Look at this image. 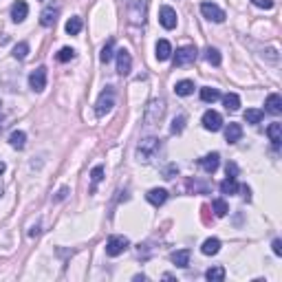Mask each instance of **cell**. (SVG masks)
<instances>
[{
	"label": "cell",
	"mask_w": 282,
	"mask_h": 282,
	"mask_svg": "<svg viewBox=\"0 0 282 282\" xmlns=\"http://www.w3.org/2000/svg\"><path fill=\"white\" fill-rule=\"evenodd\" d=\"M264 57H269L271 62H278V51H275V49H267V51H264Z\"/></svg>",
	"instance_id": "ab89813d"
},
{
	"label": "cell",
	"mask_w": 282,
	"mask_h": 282,
	"mask_svg": "<svg viewBox=\"0 0 282 282\" xmlns=\"http://www.w3.org/2000/svg\"><path fill=\"white\" fill-rule=\"evenodd\" d=\"M223 104H225L227 111L234 113V111H238V108H240V97L236 93H227L225 97H223Z\"/></svg>",
	"instance_id": "83f0119b"
},
{
	"label": "cell",
	"mask_w": 282,
	"mask_h": 282,
	"mask_svg": "<svg viewBox=\"0 0 282 282\" xmlns=\"http://www.w3.org/2000/svg\"><path fill=\"white\" fill-rule=\"evenodd\" d=\"M27 55H29V44L27 42H20L18 47L14 49V57H16V60H25Z\"/></svg>",
	"instance_id": "e575fe53"
},
{
	"label": "cell",
	"mask_w": 282,
	"mask_h": 282,
	"mask_svg": "<svg viewBox=\"0 0 282 282\" xmlns=\"http://www.w3.org/2000/svg\"><path fill=\"white\" fill-rule=\"evenodd\" d=\"M5 170H7V165H5V163H3V161H0V174H3V172H5Z\"/></svg>",
	"instance_id": "bcb514c9"
},
{
	"label": "cell",
	"mask_w": 282,
	"mask_h": 282,
	"mask_svg": "<svg viewBox=\"0 0 282 282\" xmlns=\"http://www.w3.org/2000/svg\"><path fill=\"white\" fill-rule=\"evenodd\" d=\"M205 278L210 280V282H223V280H225V269H223V267H212V269H207V271H205Z\"/></svg>",
	"instance_id": "4316f807"
},
{
	"label": "cell",
	"mask_w": 282,
	"mask_h": 282,
	"mask_svg": "<svg viewBox=\"0 0 282 282\" xmlns=\"http://www.w3.org/2000/svg\"><path fill=\"white\" fill-rule=\"evenodd\" d=\"M201 124H203L205 130L218 132V130L223 128V117H221V113H216V111H205L203 119H201Z\"/></svg>",
	"instance_id": "9c48e42d"
},
{
	"label": "cell",
	"mask_w": 282,
	"mask_h": 282,
	"mask_svg": "<svg viewBox=\"0 0 282 282\" xmlns=\"http://www.w3.org/2000/svg\"><path fill=\"white\" fill-rule=\"evenodd\" d=\"M238 190H240V185H238V181H236L234 176H227V179L221 183V192H223V194H229V197H232V194H236Z\"/></svg>",
	"instance_id": "484cf974"
},
{
	"label": "cell",
	"mask_w": 282,
	"mask_h": 282,
	"mask_svg": "<svg viewBox=\"0 0 282 282\" xmlns=\"http://www.w3.org/2000/svg\"><path fill=\"white\" fill-rule=\"evenodd\" d=\"M57 16H60V7H57V5H49V7H44V11L40 14V25L42 27H53Z\"/></svg>",
	"instance_id": "4fadbf2b"
},
{
	"label": "cell",
	"mask_w": 282,
	"mask_h": 282,
	"mask_svg": "<svg viewBox=\"0 0 282 282\" xmlns=\"http://www.w3.org/2000/svg\"><path fill=\"white\" fill-rule=\"evenodd\" d=\"M9 143H11V148H16V150H22V148L27 146V132L14 130L11 137H9Z\"/></svg>",
	"instance_id": "ffe728a7"
},
{
	"label": "cell",
	"mask_w": 282,
	"mask_h": 282,
	"mask_svg": "<svg viewBox=\"0 0 282 282\" xmlns=\"http://www.w3.org/2000/svg\"><path fill=\"white\" fill-rule=\"evenodd\" d=\"M102 179H104V165H95V168L90 170V181H93V187H95Z\"/></svg>",
	"instance_id": "d590c367"
},
{
	"label": "cell",
	"mask_w": 282,
	"mask_h": 282,
	"mask_svg": "<svg viewBox=\"0 0 282 282\" xmlns=\"http://www.w3.org/2000/svg\"><path fill=\"white\" fill-rule=\"evenodd\" d=\"M146 199L150 201V203H152L154 207H159V205H163L165 201H168V190H163V187H154V190H150V192L146 194Z\"/></svg>",
	"instance_id": "5bb4252c"
},
{
	"label": "cell",
	"mask_w": 282,
	"mask_h": 282,
	"mask_svg": "<svg viewBox=\"0 0 282 282\" xmlns=\"http://www.w3.org/2000/svg\"><path fill=\"white\" fill-rule=\"evenodd\" d=\"M154 51H157V60H159V62L170 60L172 53H174V51H172V44L168 42V40H159L157 47H154Z\"/></svg>",
	"instance_id": "e0dca14e"
},
{
	"label": "cell",
	"mask_w": 282,
	"mask_h": 282,
	"mask_svg": "<svg viewBox=\"0 0 282 282\" xmlns=\"http://www.w3.org/2000/svg\"><path fill=\"white\" fill-rule=\"evenodd\" d=\"M201 251H203L205 256H216L218 251H221V240L218 238H207L203 247H201Z\"/></svg>",
	"instance_id": "7402d4cb"
},
{
	"label": "cell",
	"mask_w": 282,
	"mask_h": 282,
	"mask_svg": "<svg viewBox=\"0 0 282 282\" xmlns=\"http://www.w3.org/2000/svg\"><path fill=\"white\" fill-rule=\"evenodd\" d=\"M212 210H214V214L218 216V218H223L229 212V207H227V203H225V199H214L212 201Z\"/></svg>",
	"instance_id": "f1b7e54d"
},
{
	"label": "cell",
	"mask_w": 282,
	"mask_h": 282,
	"mask_svg": "<svg viewBox=\"0 0 282 282\" xmlns=\"http://www.w3.org/2000/svg\"><path fill=\"white\" fill-rule=\"evenodd\" d=\"M79 31H82V18H77L75 16V18H71L66 22V33L68 36H77Z\"/></svg>",
	"instance_id": "4dcf8cb0"
},
{
	"label": "cell",
	"mask_w": 282,
	"mask_h": 282,
	"mask_svg": "<svg viewBox=\"0 0 282 282\" xmlns=\"http://www.w3.org/2000/svg\"><path fill=\"white\" fill-rule=\"evenodd\" d=\"M201 14L210 22H225V11L214 3H201Z\"/></svg>",
	"instance_id": "8992f818"
},
{
	"label": "cell",
	"mask_w": 282,
	"mask_h": 282,
	"mask_svg": "<svg viewBox=\"0 0 282 282\" xmlns=\"http://www.w3.org/2000/svg\"><path fill=\"white\" fill-rule=\"evenodd\" d=\"M130 247V240L126 238V236H119V234H115L108 238V243H106V256H111V258H117V256H122L126 249Z\"/></svg>",
	"instance_id": "5b68a950"
},
{
	"label": "cell",
	"mask_w": 282,
	"mask_h": 282,
	"mask_svg": "<svg viewBox=\"0 0 282 282\" xmlns=\"http://www.w3.org/2000/svg\"><path fill=\"white\" fill-rule=\"evenodd\" d=\"M143 280H146V275H143V273H139V275H135V282H143Z\"/></svg>",
	"instance_id": "f6af8a7d"
},
{
	"label": "cell",
	"mask_w": 282,
	"mask_h": 282,
	"mask_svg": "<svg viewBox=\"0 0 282 282\" xmlns=\"http://www.w3.org/2000/svg\"><path fill=\"white\" fill-rule=\"evenodd\" d=\"M264 117L262 111H258V108H249V111H245V122L247 124H260Z\"/></svg>",
	"instance_id": "f546056e"
},
{
	"label": "cell",
	"mask_w": 282,
	"mask_h": 282,
	"mask_svg": "<svg viewBox=\"0 0 282 282\" xmlns=\"http://www.w3.org/2000/svg\"><path fill=\"white\" fill-rule=\"evenodd\" d=\"M57 62H71L73 57H75V51H73L71 47H64V49H60L57 51Z\"/></svg>",
	"instance_id": "836d02e7"
},
{
	"label": "cell",
	"mask_w": 282,
	"mask_h": 282,
	"mask_svg": "<svg viewBox=\"0 0 282 282\" xmlns=\"http://www.w3.org/2000/svg\"><path fill=\"white\" fill-rule=\"evenodd\" d=\"M115 55H117V73H119V75H128V73L132 71V57H130V53L126 49H119Z\"/></svg>",
	"instance_id": "8fae6325"
},
{
	"label": "cell",
	"mask_w": 282,
	"mask_h": 282,
	"mask_svg": "<svg viewBox=\"0 0 282 282\" xmlns=\"http://www.w3.org/2000/svg\"><path fill=\"white\" fill-rule=\"evenodd\" d=\"M264 111L271 113V115H280L282 113V97L278 93H271L264 102Z\"/></svg>",
	"instance_id": "2e32d148"
},
{
	"label": "cell",
	"mask_w": 282,
	"mask_h": 282,
	"mask_svg": "<svg viewBox=\"0 0 282 282\" xmlns=\"http://www.w3.org/2000/svg\"><path fill=\"white\" fill-rule=\"evenodd\" d=\"M170 260L176 264V267H187L190 264V249H179L170 256Z\"/></svg>",
	"instance_id": "603a6c76"
},
{
	"label": "cell",
	"mask_w": 282,
	"mask_h": 282,
	"mask_svg": "<svg viewBox=\"0 0 282 282\" xmlns=\"http://www.w3.org/2000/svg\"><path fill=\"white\" fill-rule=\"evenodd\" d=\"M174 93L181 95V97H187L194 93V82L192 79H181V82L174 84Z\"/></svg>",
	"instance_id": "44dd1931"
},
{
	"label": "cell",
	"mask_w": 282,
	"mask_h": 282,
	"mask_svg": "<svg viewBox=\"0 0 282 282\" xmlns=\"http://www.w3.org/2000/svg\"><path fill=\"white\" fill-rule=\"evenodd\" d=\"M113 106H115V88H113V86H106V88L102 90V95H100V100H97V104H95L97 117H104L106 113H111Z\"/></svg>",
	"instance_id": "277c9868"
},
{
	"label": "cell",
	"mask_w": 282,
	"mask_h": 282,
	"mask_svg": "<svg viewBox=\"0 0 282 282\" xmlns=\"http://www.w3.org/2000/svg\"><path fill=\"white\" fill-rule=\"evenodd\" d=\"M124 5H126V16H128L130 25H137V27L146 25L148 0H124Z\"/></svg>",
	"instance_id": "7a4b0ae2"
},
{
	"label": "cell",
	"mask_w": 282,
	"mask_h": 282,
	"mask_svg": "<svg viewBox=\"0 0 282 282\" xmlns=\"http://www.w3.org/2000/svg\"><path fill=\"white\" fill-rule=\"evenodd\" d=\"M40 232H42V225H40V223H36V225L29 229V236H31V238H36V236H40Z\"/></svg>",
	"instance_id": "b9f144b4"
},
{
	"label": "cell",
	"mask_w": 282,
	"mask_h": 282,
	"mask_svg": "<svg viewBox=\"0 0 282 282\" xmlns=\"http://www.w3.org/2000/svg\"><path fill=\"white\" fill-rule=\"evenodd\" d=\"M267 135H269V139H271L273 148H280V141H282V124H278V122L269 124Z\"/></svg>",
	"instance_id": "d6986e66"
},
{
	"label": "cell",
	"mask_w": 282,
	"mask_h": 282,
	"mask_svg": "<svg viewBox=\"0 0 282 282\" xmlns=\"http://www.w3.org/2000/svg\"><path fill=\"white\" fill-rule=\"evenodd\" d=\"M183 128H185V115H179V117L172 119V126H170L172 135H181Z\"/></svg>",
	"instance_id": "d6a6232c"
},
{
	"label": "cell",
	"mask_w": 282,
	"mask_h": 282,
	"mask_svg": "<svg viewBox=\"0 0 282 282\" xmlns=\"http://www.w3.org/2000/svg\"><path fill=\"white\" fill-rule=\"evenodd\" d=\"M271 247H273V254H275V256H282V240H280V238H275Z\"/></svg>",
	"instance_id": "f35d334b"
},
{
	"label": "cell",
	"mask_w": 282,
	"mask_h": 282,
	"mask_svg": "<svg viewBox=\"0 0 282 282\" xmlns=\"http://www.w3.org/2000/svg\"><path fill=\"white\" fill-rule=\"evenodd\" d=\"M197 55H199V51L197 47H181V49H176V55H174V66H187V64H192L194 60H197Z\"/></svg>",
	"instance_id": "52a82bcc"
},
{
	"label": "cell",
	"mask_w": 282,
	"mask_h": 282,
	"mask_svg": "<svg viewBox=\"0 0 282 282\" xmlns=\"http://www.w3.org/2000/svg\"><path fill=\"white\" fill-rule=\"evenodd\" d=\"M201 100H203L205 104H214L216 100H221V93H218V88L205 86V88H201Z\"/></svg>",
	"instance_id": "cb8c5ba5"
},
{
	"label": "cell",
	"mask_w": 282,
	"mask_h": 282,
	"mask_svg": "<svg viewBox=\"0 0 282 282\" xmlns=\"http://www.w3.org/2000/svg\"><path fill=\"white\" fill-rule=\"evenodd\" d=\"M174 174H179V168H176V165H170V168L165 170V179H174Z\"/></svg>",
	"instance_id": "60d3db41"
},
{
	"label": "cell",
	"mask_w": 282,
	"mask_h": 282,
	"mask_svg": "<svg viewBox=\"0 0 282 282\" xmlns=\"http://www.w3.org/2000/svg\"><path fill=\"white\" fill-rule=\"evenodd\" d=\"M165 115V100H152L150 104L146 106V115H143V126H157Z\"/></svg>",
	"instance_id": "3957f363"
},
{
	"label": "cell",
	"mask_w": 282,
	"mask_h": 282,
	"mask_svg": "<svg viewBox=\"0 0 282 282\" xmlns=\"http://www.w3.org/2000/svg\"><path fill=\"white\" fill-rule=\"evenodd\" d=\"M29 16V5L25 3V0H18V3L11 7V20L14 22H22Z\"/></svg>",
	"instance_id": "9a60e30c"
},
{
	"label": "cell",
	"mask_w": 282,
	"mask_h": 282,
	"mask_svg": "<svg viewBox=\"0 0 282 282\" xmlns=\"http://www.w3.org/2000/svg\"><path fill=\"white\" fill-rule=\"evenodd\" d=\"M240 137H243V126H240V124H229L225 128V141L227 143L240 141Z\"/></svg>",
	"instance_id": "ac0fdd59"
},
{
	"label": "cell",
	"mask_w": 282,
	"mask_h": 282,
	"mask_svg": "<svg viewBox=\"0 0 282 282\" xmlns=\"http://www.w3.org/2000/svg\"><path fill=\"white\" fill-rule=\"evenodd\" d=\"M205 60L210 62V64L218 66V64H221V60H223V57H221V53H218V49H214V47H207V49H205Z\"/></svg>",
	"instance_id": "1f68e13d"
},
{
	"label": "cell",
	"mask_w": 282,
	"mask_h": 282,
	"mask_svg": "<svg viewBox=\"0 0 282 282\" xmlns=\"http://www.w3.org/2000/svg\"><path fill=\"white\" fill-rule=\"evenodd\" d=\"M66 194H68V187L64 185L60 190V192H57V197H55V201H62V199H66Z\"/></svg>",
	"instance_id": "ee69618b"
},
{
	"label": "cell",
	"mask_w": 282,
	"mask_h": 282,
	"mask_svg": "<svg viewBox=\"0 0 282 282\" xmlns=\"http://www.w3.org/2000/svg\"><path fill=\"white\" fill-rule=\"evenodd\" d=\"M225 172H227V176H234V179H236V176H238V165H236L234 161H229L227 168H225Z\"/></svg>",
	"instance_id": "74e56055"
},
{
	"label": "cell",
	"mask_w": 282,
	"mask_h": 282,
	"mask_svg": "<svg viewBox=\"0 0 282 282\" xmlns=\"http://www.w3.org/2000/svg\"><path fill=\"white\" fill-rule=\"evenodd\" d=\"M199 165L203 168V172H207V174H214L218 170V165H221V157H218V152L205 154L203 159H199Z\"/></svg>",
	"instance_id": "7c38bea8"
},
{
	"label": "cell",
	"mask_w": 282,
	"mask_h": 282,
	"mask_svg": "<svg viewBox=\"0 0 282 282\" xmlns=\"http://www.w3.org/2000/svg\"><path fill=\"white\" fill-rule=\"evenodd\" d=\"M238 192H243V197H245L247 201H251V190L247 187V185H240V190H238Z\"/></svg>",
	"instance_id": "7bdbcfd3"
},
{
	"label": "cell",
	"mask_w": 282,
	"mask_h": 282,
	"mask_svg": "<svg viewBox=\"0 0 282 282\" xmlns=\"http://www.w3.org/2000/svg\"><path fill=\"white\" fill-rule=\"evenodd\" d=\"M159 152H161V139H157V137H143L137 143V159H139V163H152L159 157Z\"/></svg>",
	"instance_id": "6da1fadb"
},
{
	"label": "cell",
	"mask_w": 282,
	"mask_h": 282,
	"mask_svg": "<svg viewBox=\"0 0 282 282\" xmlns=\"http://www.w3.org/2000/svg\"><path fill=\"white\" fill-rule=\"evenodd\" d=\"M29 86H31V90H36V93H40V90L47 88V68L38 66L36 71L29 75Z\"/></svg>",
	"instance_id": "30bf717a"
},
{
	"label": "cell",
	"mask_w": 282,
	"mask_h": 282,
	"mask_svg": "<svg viewBox=\"0 0 282 282\" xmlns=\"http://www.w3.org/2000/svg\"><path fill=\"white\" fill-rule=\"evenodd\" d=\"M113 55H115V40L111 38V40H108V42H106V44H104V47H102L100 60L104 62V64H108V62L113 60Z\"/></svg>",
	"instance_id": "d4e9b609"
},
{
	"label": "cell",
	"mask_w": 282,
	"mask_h": 282,
	"mask_svg": "<svg viewBox=\"0 0 282 282\" xmlns=\"http://www.w3.org/2000/svg\"><path fill=\"white\" fill-rule=\"evenodd\" d=\"M251 3L260 9H273V0H251Z\"/></svg>",
	"instance_id": "8d00e7d4"
},
{
	"label": "cell",
	"mask_w": 282,
	"mask_h": 282,
	"mask_svg": "<svg viewBox=\"0 0 282 282\" xmlns=\"http://www.w3.org/2000/svg\"><path fill=\"white\" fill-rule=\"evenodd\" d=\"M159 22L163 29H168V31H172V29H176V22H179V16H176V11L168 7V5H163V7L159 9Z\"/></svg>",
	"instance_id": "ba28073f"
}]
</instances>
